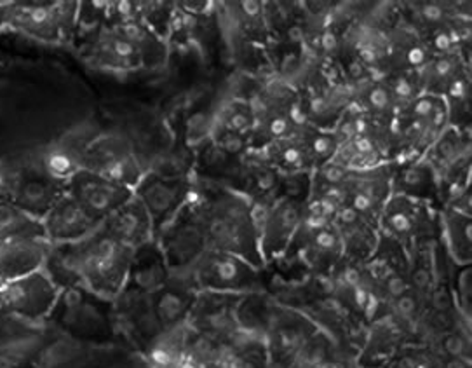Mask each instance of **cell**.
I'll list each match as a JSON object with an SVG mask.
<instances>
[{
  "mask_svg": "<svg viewBox=\"0 0 472 368\" xmlns=\"http://www.w3.org/2000/svg\"><path fill=\"white\" fill-rule=\"evenodd\" d=\"M394 168L396 161H389L368 170L352 171L345 183L347 206L378 225L383 206L392 196Z\"/></svg>",
  "mask_w": 472,
  "mask_h": 368,
  "instance_id": "cell-14",
  "label": "cell"
},
{
  "mask_svg": "<svg viewBox=\"0 0 472 368\" xmlns=\"http://www.w3.org/2000/svg\"><path fill=\"white\" fill-rule=\"evenodd\" d=\"M188 276L197 291L227 295L263 293V269L227 251L207 250Z\"/></svg>",
  "mask_w": 472,
  "mask_h": 368,
  "instance_id": "cell-4",
  "label": "cell"
},
{
  "mask_svg": "<svg viewBox=\"0 0 472 368\" xmlns=\"http://www.w3.org/2000/svg\"><path fill=\"white\" fill-rule=\"evenodd\" d=\"M408 342L394 323L387 316L369 323L364 332V339L361 344V358L366 356L371 363L385 361L396 356L399 347Z\"/></svg>",
  "mask_w": 472,
  "mask_h": 368,
  "instance_id": "cell-28",
  "label": "cell"
},
{
  "mask_svg": "<svg viewBox=\"0 0 472 368\" xmlns=\"http://www.w3.org/2000/svg\"><path fill=\"white\" fill-rule=\"evenodd\" d=\"M84 170L94 171L105 178L134 189L145 170L133 141L124 131H101L84 150Z\"/></svg>",
  "mask_w": 472,
  "mask_h": 368,
  "instance_id": "cell-7",
  "label": "cell"
},
{
  "mask_svg": "<svg viewBox=\"0 0 472 368\" xmlns=\"http://www.w3.org/2000/svg\"><path fill=\"white\" fill-rule=\"evenodd\" d=\"M192 176L171 178L155 173H145L134 185V197L145 206L152 218L155 234L183 208L190 197Z\"/></svg>",
  "mask_w": 472,
  "mask_h": 368,
  "instance_id": "cell-11",
  "label": "cell"
},
{
  "mask_svg": "<svg viewBox=\"0 0 472 368\" xmlns=\"http://www.w3.org/2000/svg\"><path fill=\"white\" fill-rule=\"evenodd\" d=\"M169 276L171 272L164 253L153 237L152 241L145 243L133 251L126 288L145 295H152L166 285Z\"/></svg>",
  "mask_w": 472,
  "mask_h": 368,
  "instance_id": "cell-21",
  "label": "cell"
},
{
  "mask_svg": "<svg viewBox=\"0 0 472 368\" xmlns=\"http://www.w3.org/2000/svg\"><path fill=\"white\" fill-rule=\"evenodd\" d=\"M333 222L342 239L343 256L354 262L364 264L373 255L375 248L380 241L378 225L348 206L342 208Z\"/></svg>",
  "mask_w": 472,
  "mask_h": 368,
  "instance_id": "cell-19",
  "label": "cell"
},
{
  "mask_svg": "<svg viewBox=\"0 0 472 368\" xmlns=\"http://www.w3.org/2000/svg\"><path fill=\"white\" fill-rule=\"evenodd\" d=\"M60 291L44 269H38L4 283L0 288V305L19 316L41 318L52 311Z\"/></svg>",
  "mask_w": 472,
  "mask_h": 368,
  "instance_id": "cell-12",
  "label": "cell"
},
{
  "mask_svg": "<svg viewBox=\"0 0 472 368\" xmlns=\"http://www.w3.org/2000/svg\"><path fill=\"white\" fill-rule=\"evenodd\" d=\"M51 312H54L61 326L73 334H101L108 326H113L112 302L84 286L63 288Z\"/></svg>",
  "mask_w": 472,
  "mask_h": 368,
  "instance_id": "cell-9",
  "label": "cell"
},
{
  "mask_svg": "<svg viewBox=\"0 0 472 368\" xmlns=\"http://www.w3.org/2000/svg\"><path fill=\"white\" fill-rule=\"evenodd\" d=\"M382 81L389 87L398 110L422 95V82L418 72H390L383 75Z\"/></svg>",
  "mask_w": 472,
  "mask_h": 368,
  "instance_id": "cell-31",
  "label": "cell"
},
{
  "mask_svg": "<svg viewBox=\"0 0 472 368\" xmlns=\"http://www.w3.org/2000/svg\"><path fill=\"white\" fill-rule=\"evenodd\" d=\"M451 291L457 309L467 321L472 312V265H457L451 276Z\"/></svg>",
  "mask_w": 472,
  "mask_h": 368,
  "instance_id": "cell-33",
  "label": "cell"
},
{
  "mask_svg": "<svg viewBox=\"0 0 472 368\" xmlns=\"http://www.w3.org/2000/svg\"><path fill=\"white\" fill-rule=\"evenodd\" d=\"M317 332V326L305 314L284 307L268 297L267 311L263 316L260 339L265 353L273 360L293 363L303 344Z\"/></svg>",
  "mask_w": 472,
  "mask_h": 368,
  "instance_id": "cell-8",
  "label": "cell"
},
{
  "mask_svg": "<svg viewBox=\"0 0 472 368\" xmlns=\"http://www.w3.org/2000/svg\"><path fill=\"white\" fill-rule=\"evenodd\" d=\"M192 197L201 210L209 250L239 255L263 269L253 203L235 190L192 175Z\"/></svg>",
  "mask_w": 472,
  "mask_h": 368,
  "instance_id": "cell-1",
  "label": "cell"
},
{
  "mask_svg": "<svg viewBox=\"0 0 472 368\" xmlns=\"http://www.w3.org/2000/svg\"><path fill=\"white\" fill-rule=\"evenodd\" d=\"M49 245L47 239H0V279L11 281L42 269Z\"/></svg>",
  "mask_w": 472,
  "mask_h": 368,
  "instance_id": "cell-22",
  "label": "cell"
},
{
  "mask_svg": "<svg viewBox=\"0 0 472 368\" xmlns=\"http://www.w3.org/2000/svg\"><path fill=\"white\" fill-rule=\"evenodd\" d=\"M100 225L94 216H91L72 196H68L67 190L42 216L44 234L52 245L81 241L94 232Z\"/></svg>",
  "mask_w": 472,
  "mask_h": 368,
  "instance_id": "cell-17",
  "label": "cell"
},
{
  "mask_svg": "<svg viewBox=\"0 0 472 368\" xmlns=\"http://www.w3.org/2000/svg\"><path fill=\"white\" fill-rule=\"evenodd\" d=\"M267 159L268 162L281 171L282 175L291 173H312L316 170V162L308 152L305 141H303L300 131L270 143L263 150H257Z\"/></svg>",
  "mask_w": 472,
  "mask_h": 368,
  "instance_id": "cell-25",
  "label": "cell"
},
{
  "mask_svg": "<svg viewBox=\"0 0 472 368\" xmlns=\"http://www.w3.org/2000/svg\"><path fill=\"white\" fill-rule=\"evenodd\" d=\"M350 170L337 159L326 161L312 171V190L324 187H345Z\"/></svg>",
  "mask_w": 472,
  "mask_h": 368,
  "instance_id": "cell-34",
  "label": "cell"
},
{
  "mask_svg": "<svg viewBox=\"0 0 472 368\" xmlns=\"http://www.w3.org/2000/svg\"><path fill=\"white\" fill-rule=\"evenodd\" d=\"M282 173L277 171L257 150H251L241 159L239 171L228 189L248 197L254 206L267 210L281 197Z\"/></svg>",
  "mask_w": 472,
  "mask_h": 368,
  "instance_id": "cell-16",
  "label": "cell"
},
{
  "mask_svg": "<svg viewBox=\"0 0 472 368\" xmlns=\"http://www.w3.org/2000/svg\"><path fill=\"white\" fill-rule=\"evenodd\" d=\"M467 70H470V61L462 54L460 49L434 54L422 70H418L422 93L444 96L448 87Z\"/></svg>",
  "mask_w": 472,
  "mask_h": 368,
  "instance_id": "cell-24",
  "label": "cell"
},
{
  "mask_svg": "<svg viewBox=\"0 0 472 368\" xmlns=\"http://www.w3.org/2000/svg\"><path fill=\"white\" fill-rule=\"evenodd\" d=\"M392 194L429 203L441 210L438 176L423 157L396 161L394 175H392Z\"/></svg>",
  "mask_w": 472,
  "mask_h": 368,
  "instance_id": "cell-18",
  "label": "cell"
},
{
  "mask_svg": "<svg viewBox=\"0 0 472 368\" xmlns=\"http://www.w3.org/2000/svg\"><path fill=\"white\" fill-rule=\"evenodd\" d=\"M333 220L323 208L307 203L297 234L284 251L298 259L312 276L328 278L343 259V245Z\"/></svg>",
  "mask_w": 472,
  "mask_h": 368,
  "instance_id": "cell-3",
  "label": "cell"
},
{
  "mask_svg": "<svg viewBox=\"0 0 472 368\" xmlns=\"http://www.w3.org/2000/svg\"><path fill=\"white\" fill-rule=\"evenodd\" d=\"M436 245L438 241L418 243L408 250V285L423 305L436 285Z\"/></svg>",
  "mask_w": 472,
  "mask_h": 368,
  "instance_id": "cell-29",
  "label": "cell"
},
{
  "mask_svg": "<svg viewBox=\"0 0 472 368\" xmlns=\"http://www.w3.org/2000/svg\"><path fill=\"white\" fill-rule=\"evenodd\" d=\"M257 126V114L253 105L244 98L220 93L218 98L213 100V127L211 130H223L246 135L251 138L253 130Z\"/></svg>",
  "mask_w": 472,
  "mask_h": 368,
  "instance_id": "cell-26",
  "label": "cell"
},
{
  "mask_svg": "<svg viewBox=\"0 0 472 368\" xmlns=\"http://www.w3.org/2000/svg\"><path fill=\"white\" fill-rule=\"evenodd\" d=\"M441 210L429 203L392 194L378 218L380 234L399 243L406 251L418 243L439 241Z\"/></svg>",
  "mask_w": 472,
  "mask_h": 368,
  "instance_id": "cell-6",
  "label": "cell"
},
{
  "mask_svg": "<svg viewBox=\"0 0 472 368\" xmlns=\"http://www.w3.org/2000/svg\"><path fill=\"white\" fill-rule=\"evenodd\" d=\"M65 190L100 224L134 196L131 187L84 168L65 183Z\"/></svg>",
  "mask_w": 472,
  "mask_h": 368,
  "instance_id": "cell-13",
  "label": "cell"
},
{
  "mask_svg": "<svg viewBox=\"0 0 472 368\" xmlns=\"http://www.w3.org/2000/svg\"><path fill=\"white\" fill-rule=\"evenodd\" d=\"M448 126L449 115L443 96L422 93L396 114L392 122V161L422 157Z\"/></svg>",
  "mask_w": 472,
  "mask_h": 368,
  "instance_id": "cell-2",
  "label": "cell"
},
{
  "mask_svg": "<svg viewBox=\"0 0 472 368\" xmlns=\"http://www.w3.org/2000/svg\"><path fill=\"white\" fill-rule=\"evenodd\" d=\"M101 229L131 250H136L155 237L152 218L134 196L101 222Z\"/></svg>",
  "mask_w": 472,
  "mask_h": 368,
  "instance_id": "cell-20",
  "label": "cell"
},
{
  "mask_svg": "<svg viewBox=\"0 0 472 368\" xmlns=\"http://www.w3.org/2000/svg\"><path fill=\"white\" fill-rule=\"evenodd\" d=\"M209 140H213L223 152H227L232 157H244L251 152V138L239 133L223 131V130H211Z\"/></svg>",
  "mask_w": 472,
  "mask_h": 368,
  "instance_id": "cell-36",
  "label": "cell"
},
{
  "mask_svg": "<svg viewBox=\"0 0 472 368\" xmlns=\"http://www.w3.org/2000/svg\"><path fill=\"white\" fill-rule=\"evenodd\" d=\"M439 224V241L451 262L469 265L472 262V216L441 208Z\"/></svg>",
  "mask_w": 472,
  "mask_h": 368,
  "instance_id": "cell-23",
  "label": "cell"
},
{
  "mask_svg": "<svg viewBox=\"0 0 472 368\" xmlns=\"http://www.w3.org/2000/svg\"><path fill=\"white\" fill-rule=\"evenodd\" d=\"M443 100L446 101L449 126L458 130L470 131V117H472V84H470V70H467L457 79L448 91L444 93Z\"/></svg>",
  "mask_w": 472,
  "mask_h": 368,
  "instance_id": "cell-30",
  "label": "cell"
},
{
  "mask_svg": "<svg viewBox=\"0 0 472 368\" xmlns=\"http://www.w3.org/2000/svg\"><path fill=\"white\" fill-rule=\"evenodd\" d=\"M312 192V173H291L282 175L281 197H288L298 203H308Z\"/></svg>",
  "mask_w": 472,
  "mask_h": 368,
  "instance_id": "cell-35",
  "label": "cell"
},
{
  "mask_svg": "<svg viewBox=\"0 0 472 368\" xmlns=\"http://www.w3.org/2000/svg\"><path fill=\"white\" fill-rule=\"evenodd\" d=\"M305 208V203L279 197L265 210L260 222V251L265 264L284 255L297 234Z\"/></svg>",
  "mask_w": 472,
  "mask_h": 368,
  "instance_id": "cell-15",
  "label": "cell"
},
{
  "mask_svg": "<svg viewBox=\"0 0 472 368\" xmlns=\"http://www.w3.org/2000/svg\"><path fill=\"white\" fill-rule=\"evenodd\" d=\"M242 297L244 295L199 291L187 318V326L207 339L228 344L241 330L237 305Z\"/></svg>",
  "mask_w": 472,
  "mask_h": 368,
  "instance_id": "cell-10",
  "label": "cell"
},
{
  "mask_svg": "<svg viewBox=\"0 0 472 368\" xmlns=\"http://www.w3.org/2000/svg\"><path fill=\"white\" fill-rule=\"evenodd\" d=\"M92 52L100 65L113 70H133L143 63L138 49L122 39L112 26H103L98 30Z\"/></svg>",
  "mask_w": 472,
  "mask_h": 368,
  "instance_id": "cell-27",
  "label": "cell"
},
{
  "mask_svg": "<svg viewBox=\"0 0 472 368\" xmlns=\"http://www.w3.org/2000/svg\"><path fill=\"white\" fill-rule=\"evenodd\" d=\"M300 135H302L308 152H310L312 159H314L316 168L321 166L326 161H331L340 147L333 131L317 130L314 126H305L303 130H300Z\"/></svg>",
  "mask_w": 472,
  "mask_h": 368,
  "instance_id": "cell-32",
  "label": "cell"
},
{
  "mask_svg": "<svg viewBox=\"0 0 472 368\" xmlns=\"http://www.w3.org/2000/svg\"><path fill=\"white\" fill-rule=\"evenodd\" d=\"M171 274H188L197 260L209 250L201 210L190 197L183 208L155 234Z\"/></svg>",
  "mask_w": 472,
  "mask_h": 368,
  "instance_id": "cell-5",
  "label": "cell"
}]
</instances>
